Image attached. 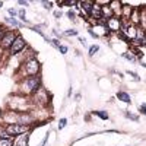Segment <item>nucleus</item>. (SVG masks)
Listing matches in <instances>:
<instances>
[{"label": "nucleus", "instance_id": "2", "mask_svg": "<svg viewBox=\"0 0 146 146\" xmlns=\"http://www.w3.org/2000/svg\"><path fill=\"white\" fill-rule=\"evenodd\" d=\"M28 130H29V126H27V124H9V126H6V131L10 136H21L23 133H27Z\"/></svg>", "mask_w": 146, "mask_h": 146}, {"label": "nucleus", "instance_id": "7", "mask_svg": "<svg viewBox=\"0 0 146 146\" xmlns=\"http://www.w3.org/2000/svg\"><path fill=\"white\" fill-rule=\"evenodd\" d=\"M117 98L121 101V102H124V104H131V96L126 92V91H120V92H117Z\"/></svg>", "mask_w": 146, "mask_h": 146}, {"label": "nucleus", "instance_id": "17", "mask_svg": "<svg viewBox=\"0 0 146 146\" xmlns=\"http://www.w3.org/2000/svg\"><path fill=\"white\" fill-rule=\"evenodd\" d=\"M126 73H127V75H130V76H131L133 79H135L136 82H139V80H140V76L137 75V73H135V72H131V70H127Z\"/></svg>", "mask_w": 146, "mask_h": 146}, {"label": "nucleus", "instance_id": "1", "mask_svg": "<svg viewBox=\"0 0 146 146\" xmlns=\"http://www.w3.org/2000/svg\"><path fill=\"white\" fill-rule=\"evenodd\" d=\"M25 47H27V41H25V38H23L22 35L18 34L16 40L13 41L12 47L9 48V54H10V56H16V54H19L22 50H25Z\"/></svg>", "mask_w": 146, "mask_h": 146}, {"label": "nucleus", "instance_id": "11", "mask_svg": "<svg viewBox=\"0 0 146 146\" xmlns=\"http://www.w3.org/2000/svg\"><path fill=\"white\" fill-rule=\"evenodd\" d=\"M78 35H79V32L75 28H70V29H67V31L63 32V36H78Z\"/></svg>", "mask_w": 146, "mask_h": 146}, {"label": "nucleus", "instance_id": "12", "mask_svg": "<svg viewBox=\"0 0 146 146\" xmlns=\"http://www.w3.org/2000/svg\"><path fill=\"white\" fill-rule=\"evenodd\" d=\"M94 114L98 115L101 120H108V118H110V117H108V113H107V111H101V110H96V111H94Z\"/></svg>", "mask_w": 146, "mask_h": 146}, {"label": "nucleus", "instance_id": "22", "mask_svg": "<svg viewBox=\"0 0 146 146\" xmlns=\"http://www.w3.org/2000/svg\"><path fill=\"white\" fill-rule=\"evenodd\" d=\"M67 18H69L70 21H73V19L76 18V13H75L73 10H69V12H67Z\"/></svg>", "mask_w": 146, "mask_h": 146}, {"label": "nucleus", "instance_id": "19", "mask_svg": "<svg viewBox=\"0 0 146 146\" xmlns=\"http://www.w3.org/2000/svg\"><path fill=\"white\" fill-rule=\"evenodd\" d=\"M66 124H67V118H62V120L58 121V130L64 129V127H66Z\"/></svg>", "mask_w": 146, "mask_h": 146}, {"label": "nucleus", "instance_id": "31", "mask_svg": "<svg viewBox=\"0 0 146 146\" xmlns=\"http://www.w3.org/2000/svg\"><path fill=\"white\" fill-rule=\"evenodd\" d=\"M3 7V2H0V9H2Z\"/></svg>", "mask_w": 146, "mask_h": 146}, {"label": "nucleus", "instance_id": "13", "mask_svg": "<svg viewBox=\"0 0 146 146\" xmlns=\"http://www.w3.org/2000/svg\"><path fill=\"white\" fill-rule=\"evenodd\" d=\"M98 51H100V45H98V44H94V45H91V48H89V53H88V54H89L91 57H94V56H95L96 53H98Z\"/></svg>", "mask_w": 146, "mask_h": 146}, {"label": "nucleus", "instance_id": "27", "mask_svg": "<svg viewBox=\"0 0 146 146\" xmlns=\"http://www.w3.org/2000/svg\"><path fill=\"white\" fill-rule=\"evenodd\" d=\"M48 136H50V133H47V135H45V137H44V140L41 142V145H40V146H45V143H47V139H48Z\"/></svg>", "mask_w": 146, "mask_h": 146}, {"label": "nucleus", "instance_id": "16", "mask_svg": "<svg viewBox=\"0 0 146 146\" xmlns=\"http://www.w3.org/2000/svg\"><path fill=\"white\" fill-rule=\"evenodd\" d=\"M7 13H9V18H16V16H18V12H16V9H13V7H9V9H7Z\"/></svg>", "mask_w": 146, "mask_h": 146}, {"label": "nucleus", "instance_id": "23", "mask_svg": "<svg viewBox=\"0 0 146 146\" xmlns=\"http://www.w3.org/2000/svg\"><path fill=\"white\" fill-rule=\"evenodd\" d=\"M67 50H69V48H67L66 45H60V48H58V51L62 53V54H66V53H67Z\"/></svg>", "mask_w": 146, "mask_h": 146}, {"label": "nucleus", "instance_id": "10", "mask_svg": "<svg viewBox=\"0 0 146 146\" xmlns=\"http://www.w3.org/2000/svg\"><path fill=\"white\" fill-rule=\"evenodd\" d=\"M123 58H126V60H129V62H131V63H136V60H137V57H136V54L135 53H130V51H126V53H123Z\"/></svg>", "mask_w": 146, "mask_h": 146}, {"label": "nucleus", "instance_id": "8", "mask_svg": "<svg viewBox=\"0 0 146 146\" xmlns=\"http://www.w3.org/2000/svg\"><path fill=\"white\" fill-rule=\"evenodd\" d=\"M94 5H95V3H92V2H88V0H85V2H80V3H79V6H80V10H82V12H85L86 15H89V13H91V10H92Z\"/></svg>", "mask_w": 146, "mask_h": 146}, {"label": "nucleus", "instance_id": "28", "mask_svg": "<svg viewBox=\"0 0 146 146\" xmlns=\"http://www.w3.org/2000/svg\"><path fill=\"white\" fill-rule=\"evenodd\" d=\"M18 5H21V6H28V5H29V2H25V0H19Z\"/></svg>", "mask_w": 146, "mask_h": 146}, {"label": "nucleus", "instance_id": "14", "mask_svg": "<svg viewBox=\"0 0 146 146\" xmlns=\"http://www.w3.org/2000/svg\"><path fill=\"white\" fill-rule=\"evenodd\" d=\"M48 42H50V44H51L54 48H57V50L60 48V45H62V44H60V41H58V40H56V38H51V40L48 38Z\"/></svg>", "mask_w": 146, "mask_h": 146}, {"label": "nucleus", "instance_id": "29", "mask_svg": "<svg viewBox=\"0 0 146 146\" xmlns=\"http://www.w3.org/2000/svg\"><path fill=\"white\" fill-rule=\"evenodd\" d=\"M89 35L92 36V38H95V40H96V38H98V35H96V34H95V32H94L92 29H89Z\"/></svg>", "mask_w": 146, "mask_h": 146}, {"label": "nucleus", "instance_id": "3", "mask_svg": "<svg viewBox=\"0 0 146 146\" xmlns=\"http://www.w3.org/2000/svg\"><path fill=\"white\" fill-rule=\"evenodd\" d=\"M16 36H18V34L15 31H6L3 38L0 40V47H2L3 50H9L12 47V44H13V41L16 40Z\"/></svg>", "mask_w": 146, "mask_h": 146}, {"label": "nucleus", "instance_id": "24", "mask_svg": "<svg viewBox=\"0 0 146 146\" xmlns=\"http://www.w3.org/2000/svg\"><path fill=\"white\" fill-rule=\"evenodd\" d=\"M53 15H54V18H56V19H60V18H62V15H63V13H62V12H60V10H56Z\"/></svg>", "mask_w": 146, "mask_h": 146}, {"label": "nucleus", "instance_id": "6", "mask_svg": "<svg viewBox=\"0 0 146 146\" xmlns=\"http://www.w3.org/2000/svg\"><path fill=\"white\" fill-rule=\"evenodd\" d=\"M89 16H91V18H94V19H96V21H101V19H104L102 7H100V6L94 5V7H92V10H91V13H89Z\"/></svg>", "mask_w": 146, "mask_h": 146}, {"label": "nucleus", "instance_id": "9", "mask_svg": "<svg viewBox=\"0 0 146 146\" xmlns=\"http://www.w3.org/2000/svg\"><path fill=\"white\" fill-rule=\"evenodd\" d=\"M3 21H5L6 23H10V25H13L15 28H22V27H23V23L19 22V21H16V18H5Z\"/></svg>", "mask_w": 146, "mask_h": 146}, {"label": "nucleus", "instance_id": "4", "mask_svg": "<svg viewBox=\"0 0 146 146\" xmlns=\"http://www.w3.org/2000/svg\"><path fill=\"white\" fill-rule=\"evenodd\" d=\"M25 70H27V75L28 76H36L38 75V72H40V63H38V60L36 58H29L27 64H25Z\"/></svg>", "mask_w": 146, "mask_h": 146}, {"label": "nucleus", "instance_id": "26", "mask_svg": "<svg viewBox=\"0 0 146 146\" xmlns=\"http://www.w3.org/2000/svg\"><path fill=\"white\" fill-rule=\"evenodd\" d=\"M139 111H140V113H142V114H146V105H145V104H143V105H140V107H139Z\"/></svg>", "mask_w": 146, "mask_h": 146}, {"label": "nucleus", "instance_id": "21", "mask_svg": "<svg viewBox=\"0 0 146 146\" xmlns=\"http://www.w3.org/2000/svg\"><path fill=\"white\" fill-rule=\"evenodd\" d=\"M0 146H12V142L9 139H0Z\"/></svg>", "mask_w": 146, "mask_h": 146}, {"label": "nucleus", "instance_id": "30", "mask_svg": "<svg viewBox=\"0 0 146 146\" xmlns=\"http://www.w3.org/2000/svg\"><path fill=\"white\" fill-rule=\"evenodd\" d=\"M140 64H142V66H143V67H146V63H143V62H142V63H140Z\"/></svg>", "mask_w": 146, "mask_h": 146}, {"label": "nucleus", "instance_id": "25", "mask_svg": "<svg viewBox=\"0 0 146 146\" xmlns=\"http://www.w3.org/2000/svg\"><path fill=\"white\" fill-rule=\"evenodd\" d=\"M6 34V29L3 28V25H0V40H2L3 38V35Z\"/></svg>", "mask_w": 146, "mask_h": 146}, {"label": "nucleus", "instance_id": "20", "mask_svg": "<svg viewBox=\"0 0 146 146\" xmlns=\"http://www.w3.org/2000/svg\"><path fill=\"white\" fill-rule=\"evenodd\" d=\"M41 5H42L45 9H48V10H50V9L53 7V2H47V0H42V2H41Z\"/></svg>", "mask_w": 146, "mask_h": 146}, {"label": "nucleus", "instance_id": "18", "mask_svg": "<svg viewBox=\"0 0 146 146\" xmlns=\"http://www.w3.org/2000/svg\"><path fill=\"white\" fill-rule=\"evenodd\" d=\"M18 16L21 18V21H22L23 23H27V19H25V10H23V9H21V10L18 12Z\"/></svg>", "mask_w": 146, "mask_h": 146}, {"label": "nucleus", "instance_id": "5", "mask_svg": "<svg viewBox=\"0 0 146 146\" xmlns=\"http://www.w3.org/2000/svg\"><path fill=\"white\" fill-rule=\"evenodd\" d=\"M40 78L38 76H29L25 80V88H28V92H36V89L40 88Z\"/></svg>", "mask_w": 146, "mask_h": 146}, {"label": "nucleus", "instance_id": "15", "mask_svg": "<svg viewBox=\"0 0 146 146\" xmlns=\"http://www.w3.org/2000/svg\"><path fill=\"white\" fill-rule=\"evenodd\" d=\"M124 117H126V118H129V120H133V121H139V117H137V115H135V114H131L130 111L124 113Z\"/></svg>", "mask_w": 146, "mask_h": 146}, {"label": "nucleus", "instance_id": "32", "mask_svg": "<svg viewBox=\"0 0 146 146\" xmlns=\"http://www.w3.org/2000/svg\"><path fill=\"white\" fill-rule=\"evenodd\" d=\"M127 146H129V145H127Z\"/></svg>", "mask_w": 146, "mask_h": 146}]
</instances>
